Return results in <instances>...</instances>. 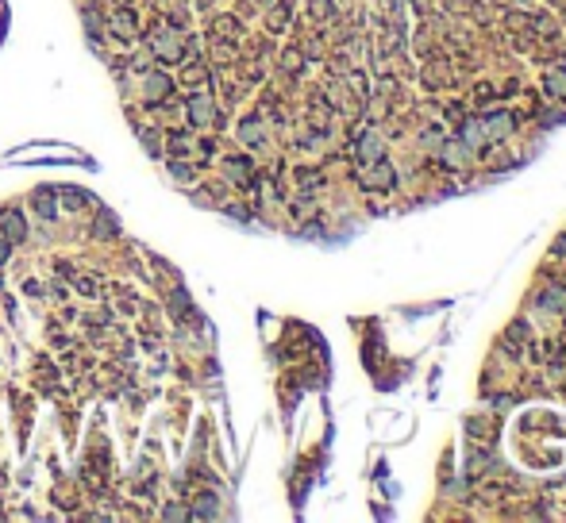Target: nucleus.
Listing matches in <instances>:
<instances>
[{"mask_svg":"<svg viewBox=\"0 0 566 523\" xmlns=\"http://www.w3.org/2000/svg\"><path fill=\"white\" fill-rule=\"evenodd\" d=\"M150 51H154L162 62H177V58H182V39H177L169 27H162V31L150 35Z\"/></svg>","mask_w":566,"mask_h":523,"instance_id":"nucleus-1","label":"nucleus"},{"mask_svg":"<svg viewBox=\"0 0 566 523\" xmlns=\"http://www.w3.org/2000/svg\"><path fill=\"white\" fill-rule=\"evenodd\" d=\"M0 235H4L8 243H23L27 239V223H23V216L16 212V208H8V212L0 216Z\"/></svg>","mask_w":566,"mask_h":523,"instance_id":"nucleus-2","label":"nucleus"},{"mask_svg":"<svg viewBox=\"0 0 566 523\" xmlns=\"http://www.w3.org/2000/svg\"><path fill=\"white\" fill-rule=\"evenodd\" d=\"M189 120H193L196 127H209V123H216V104L209 97H193L189 100Z\"/></svg>","mask_w":566,"mask_h":523,"instance_id":"nucleus-3","label":"nucleus"},{"mask_svg":"<svg viewBox=\"0 0 566 523\" xmlns=\"http://www.w3.org/2000/svg\"><path fill=\"white\" fill-rule=\"evenodd\" d=\"M462 142H466L470 150H474V147H486V142H489L486 116H482V120H470V123H462Z\"/></svg>","mask_w":566,"mask_h":523,"instance_id":"nucleus-4","label":"nucleus"},{"mask_svg":"<svg viewBox=\"0 0 566 523\" xmlns=\"http://www.w3.org/2000/svg\"><path fill=\"white\" fill-rule=\"evenodd\" d=\"M486 127H489V139H508L516 131V120L508 112H493V116H486Z\"/></svg>","mask_w":566,"mask_h":523,"instance_id":"nucleus-5","label":"nucleus"},{"mask_svg":"<svg viewBox=\"0 0 566 523\" xmlns=\"http://www.w3.org/2000/svg\"><path fill=\"white\" fill-rule=\"evenodd\" d=\"M374 174H362V185L366 189H389L393 185V169H389V162H374Z\"/></svg>","mask_w":566,"mask_h":523,"instance_id":"nucleus-6","label":"nucleus"},{"mask_svg":"<svg viewBox=\"0 0 566 523\" xmlns=\"http://www.w3.org/2000/svg\"><path fill=\"white\" fill-rule=\"evenodd\" d=\"M169 89H174V81L166 73H147V100H166Z\"/></svg>","mask_w":566,"mask_h":523,"instance_id":"nucleus-7","label":"nucleus"},{"mask_svg":"<svg viewBox=\"0 0 566 523\" xmlns=\"http://www.w3.org/2000/svg\"><path fill=\"white\" fill-rule=\"evenodd\" d=\"M112 35H116V39H124V43H131V39H135V16L112 12Z\"/></svg>","mask_w":566,"mask_h":523,"instance_id":"nucleus-8","label":"nucleus"},{"mask_svg":"<svg viewBox=\"0 0 566 523\" xmlns=\"http://www.w3.org/2000/svg\"><path fill=\"white\" fill-rule=\"evenodd\" d=\"M31 204H35V212L43 216V220H54V189H35V196H31Z\"/></svg>","mask_w":566,"mask_h":523,"instance_id":"nucleus-9","label":"nucleus"},{"mask_svg":"<svg viewBox=\"0 0 566 523\" xmlns=\"http://www.w3.org/2000/svg\"><path fill=\"white\" fill-rule=\"evenodd\" d=\"M228 177H231V181H239V185H247L251 177H254L251 162L247 158H228Z\"/></svg>","mask_w":566,"mask_h":523,"instance_id":"nucleus-10","label":"nucleus"},{"mask_svg":"<svg viewBox=\"0 0 566 523\" xmlns=\"http://www.w3.org/2000/svg\"><path fill=\"white\" fill-rule=\"evenodd\" d=\"M543 89L551 93V97H566V70H551V73H543Z\"/></svg>","mask_w":566,"mask_h":523,"instance_id":"nucleus-11","label":"nucleus"},{"mask_svg":"<svg viewBox=\"0 0 566 523\" xmlns=\"http://www.w3.org/2000/svg\"><path fill=\"white\" fill-rule=\"evenodd\" d=\"M377 154H382V139L370 135V139L362 142V158H377Z\"/></svg>","mask_w":566,"mask_h":523,"instance_id":"nucleus-12","label":"nucleus"},{"mask_svg":"<svg viewBox=\"0 0 566 523\" xmlns=\"http://www.w3.org/2000/svg\"><path fill=\"white\" fill-rule=\"evenodd\" d=\"M243 139H247V142H262V131H258V123H243Z\"/></svg>","mask_w":566,"mask_h":523,"instance_id":"nucleus-13","label":"nucleus"},{"mask_svg":"<svg viewBox=\"0 0 566 523\" xmlns=\"http://www.w3.org/2000/svg\"><path fill=\"white\" fill-rule=\"evenodd\" d=\"M8 254H12V243H8V239H4V235H0V265H4V262H8Z\"/></svg>","mask_w":566,"mask_h":523,"instance_id":"nucleus-14","label":"nucleus"}]
</instances>
